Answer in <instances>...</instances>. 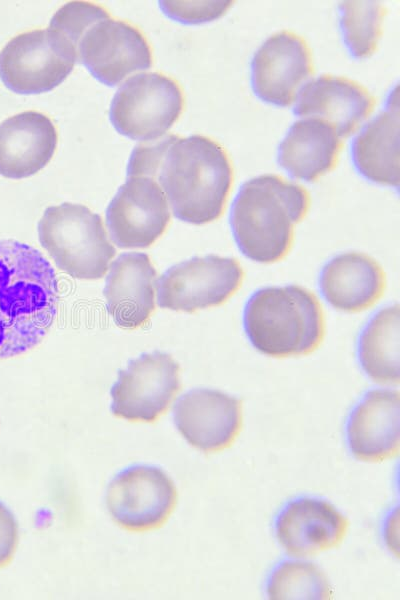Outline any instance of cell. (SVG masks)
I'll use <instances>...</instances> for the list:
<instances>
[{
  "instance_id": "6da1fadb",
  "label": "cell",
  "mask_w": 400,
  "mask_h": 600,
  "mask_svg": "<svg viewBox=\"0 0 400 600\" xmlns=\"http://www.w3.org/2000/svg\"><path fill=\"white\" fill-rule=\"evenodd\" d=\"M157 178L173 215L202 225L222 214L232 183V167L224 149L202 135H167L132 150L126 176Z\"/></svg>"
},
{
  "instance_id": "7a4b0ae2",
  "label": "cell",
  "mask_w": 400,
  "mask_h": 600,
  "mask_svg": "<svg viewBox=\"0 0 400 600\" xmlns=\"http://www.w3.org/2000/svg\"><path fill=\"white\" fill-rule=\"evenodd\" d=\"M58 281L40 251L0 240V358L38 345L57 314Z\"/></svg>"
},
{
  "instance_id": "3957f363",
  "label": "cell",
  "mask_w": 400,
  "mask_h": 600,
  "mask_svg": "<svg viewBox=\"0 0 400 600\" xmlns=\"http://www.w3.org/2000/svg\"><path fill=\"white\" fill-rule=\"evenodd\" d=\"M309 195L274 174L253 177L239 187L229 223L239 251L258 263H272L288 251L293 227L305 215Z\"/></svg>"
},
{
  "instance_id": "277c9868",
  "label": "cell",
  "mask_w": 400,
  "mask_h": 600,
  "mask_svg": "<svg viewBox=\"0 0 400 600\" xmlns=\"http://www.w3.org/2000/svg\"><path fill=\"white\" fill-rule=\"evenodd\" d=\"M243 328L260 353L288 357L314 350L323 337L324 321L317 299L305 288L268 286L247 299Z\"/></svg>"
},
{
  "instance_id": "5b68a950",
  "label": "cell",
  "mask_w": 400,
  "mask_h": 600,
  "mask_svg": "<svg viewBox=\"0 0 400 600\" xmlns=\"http://www.w3.org/2000/svg\"><path fill=\"white\" fill-rule=\"evenodd\" d=\"M37 231L56 266L73 278L103 277L116 254L100 215L82 204L64 202L46 208Z\"/></svg>"
},
{
  "instance_id": "8992f818",
  "label": "cell",
  "mask_w": 400,
  "mask_h": 600,
  "mask_svg": "<svg viewBox=\"0 0 400 600\" xmlns=\"http://www.w3.org/2000/svg\"><path fill=\"white\" fill-rule=\"evenodd\" d=\"M182 108L183 95L173 79L157 72L139 73L117 89L109 120L131 140L154 141L172 127Z\"/></svg>"
},
{
  "instance_id": "52a82bcc",
  "label": "cell",
  "mask_w": 400,
  "mask_h": 600,
  "mask_svg": "<svg viewBox=\"0 0 400 600\" xmlns=\"http://www.w3.org/2000/svg\"><path fill=\"white\" fill-rule=\"evenodd\" d=\"M77 62L75 49L51 29L16 35L0 52V79L17 94H41L61 84Z\"/></svg>"
},
{
  "instance_id": "ba28073f",
  "label": "cell",
  "mask_w": 400,
  "mask_h": 600,
  "mask_svg": "<svg viewBox=\"0 0 400 600\" xmlns=\"http://www.w3.org/2000/svg\"><path fill=\"white\" fill-rule=\"evenodd\" d=\"M243 270L231 257H192L168 268L154 287L161 308L193 312L225 302L240 286Z\"/></svg>"
},
{
  "instance_id": "9c48e42d",
  "label": "cell",
  "mask_w": 400,
  "mask_h": 600,
  "mask_svg": "<svg viewBox=\"0 0 400 600\" xmlns=\"http://www.w3.org/2000/svg\"><path fill=\"white\" fill-rule=\"evenodd\" d=\"M179 388V365L170 354L157 350L142 353L118 371L110 390V409L126 420L153 422L168 408Z\"/></svg>"
},
{
  "instance_id": "30bf717a",
  "label": "cell",
  "mask_w": 400,
  "mask_h": 600,
  "mask_svg": "<svg viewBox=\"0 0 400 600\" xmlns=\"http://www.w3.org/2000/svg\"><path fill=\"white\" fill-rule=\"evenodd\" d=\"M174 483L159 467L129 466L118 472L106 491V506L113 520L131 531L161 526L176 504Z\"/></svg>"
},
{
  "instance_id": "8fae6325",
  "label": "cell",
  "mask_w": 400,
  "mask_h": 600,
  "mask_svg": "<svg viewBox=\"0 0 400 600\" xmlns=\"http://www.w3.org/2000/svg\"><path fill=\"white\" fill-rule=\"evenodd\" d=\"M76 54L77 61L109 87L152 66L151 50L141 32L108 13L88 25L76 44Z\"/></svg>"
},
{
  "instance_id": "7c38bea8",
  "label": "cell",
  "mask_w": 400,
  "mask_h": 600,
  "mask_svg": "<svg viewBox=\"0 0 400 600\" xmlns=\"http://www.w3.org/2000/svg\"><path fill=\"white\" fill-rule=\"evenodd\" d=\"M105 221L117 247L146 248L163 234L170 221L168 201L155 179L126 176L106 208Z\"/></svg>"
},
{
  "instance_id": "4fadbf2b",
  "label": "cell",
  "mask_w": 400,
  "mask_h": 600,
  "mask_svg": "<svg viewBox=\"0 0 400 600\" xmlns=\"http://www.w3.org/2000/svg\"><path fill=\"white\" fill-rule=\"evenodd\" d=\"M178 432L193 447L217 452L230 447L242 427L238 398L210 388H194L180 395L172 409Z\"/></svg>"
},
{
  "instance_id": "5bb4252c",
  "label": "cell",
  "mask_w": 400,
  "mask_h": 600,
  "mask_svg": "<svg viewBox=\"0 0 400 600\" xmlns=\"http://www.w3.org/2000/svg\"><path fill=\"white\" fill-rule=\"evenodd\" d=\"M250 68L251 88L256 97L271 105L287 107L312 73L310 50L298 35L278 32L257 49Z\"/></svg>"
},
{
  "instance_id": "9a60e30c",
  "label": "cell",
  "mask_w": 400,
  "mask_h": 600,
  "mask_svg": "<svg viewBox=\"0 0 400 600\" xmlns=\"http://www.w3.org/2000/svg\"><path fill=\"white\" fill-rule=\"evenodd\" d=\"M348 525L347 518L330 502L315 496H298L277 512L273 530L289 555L303 558L338 546Z\"/></svg>"
},
{
  "instance_id": "2e32d148",
  "label": "cell",
  "mask_w": 400,
  "mask_h": 600,
  "mask_svg": "<svg viewBox=\"0 0 400 600\" xmlns=\"http://www.w3.org/2000/svg\"><path fill=\"white\" fill-rule=\"evenodd\" d=\"M400 396L391 388L367 390L350 410L345 423L349 452L360 461L380 462L400 446Z\"/></svg>"
},
{
  "instance_id": "e0dca14e",
  "label": "cell",
  "mask_w": 400,
  "mask_h": 600,
  "mask_svg": "<svg viewBox=\"0 0 400 600\" xmlns=\"http://www.w3.org/2000/svg\"><path fill=\"white\" fill-rule=\"evenodd\" d=\"M294 102L295 116L323 120L340 138L355 131L374 105L373 97L363 86L331 75L307 81L298 90Z\"/></svg>"
},
{
  "instance_id": "ac0fdd59",
  "label": "cell",
  "mask_w": 400,
  "mask_h": 600,
  "mask_svg": "<svg viewBox=\"0 0 400 600\" xmlns=\"http://www.w3.org/2000/svg\"><path fill=\"white\" fill-rule=\"evenodd\" d=\"M400 111L397 86L382 110L352 139L350 155L359 175L369 182L399 189Z\"/></svg>"
},
{
  "instance_id": "d6986e66",
  "label": "cell",
  "mask_w": 400,
  "mask_h": 600,
  "mask_svg": "<svg viewBox=\"0 0 400 600\" xmlns=\"http://www.w3.org/2000/svg\"><path fill=\"white\" fill-rule=\"evenodd\" d=\"M156 270L142 252L120 254L110 265L103 294L115 324L134 329L144 324L155 309Z\"/></svg>"
},
{
  "instance_id": "ffe728a7",
  "label": "cell",
  "mask_w": 400,
  "mask_h": 600,
  "mask_svg": "<svg viewBox=\"0 0 400 600\" xmlns=\"http://www.w3.org/2000/svg\"><path fill=\"white\" fill-rule=\"evenodd\" d=\"M57 146L53 122L37 111H24L0 124V175L32 176L51 160Z\"/></svg>"
},
{
  "instance_id": "44dd1931",
  "label": "cell",
  "mask_w": 400,
  "mask_h": 600,
  "mask_svg": "<svg viewBox=\"0 0 400 600\" xmlns=\"http://www.w3.org/2000/svg\"><path fill=\"white\" fill-rule=\"evenodd\" d=\"M318 288L322 298L334 309L357 312L381 296L384 274L378 263L367 255L341 253L321 268Z\"/></svg>"
},
{
  "instance_id": "7402d4cb",
  "label": "cell",
  "mask_w": 400,
  "mask_h": 600,
  "mask_svg": "<svg viewBox=\"0 0 400 600\" xmlns=\"http://www.w3.org/2000/svg\"><path fill=\"white\" fill-rule=\"evenodd\" d=\"M340 139L327 122L303 118L290 126L280 142L277 162L291 178L314 181L335 165Z\"/></svg>"
},
{
  "instance_id": "603a6c76",
  "label": "cell",
  "mask_w": 400,
  "mask_h": 600,
  "mask_svg": "<svg viewBox=\"0 0 400 600\" xmlns=\"http://www.w3.org/2000/svg\"><path fill=\"white\" fill-rule=\"evenodd\" d=\"M399 340V305L381 307L364 324L356 342L357 361L366 376L377 383H399Z\"/></svg>"
},
{
  "instance_id": "cb8c5ba5",
  "label": "cell",
  "mask_w": 400,
  "mask_h": 600,
  "mask_svg": "<svg viewBox=\"0 0 400 600\" xmlns=\"http://www.w3.org/2000/svg\"><path fill=\"white\" fill-rule=\"evenodd\" d=\"M264 588L269 599H329L332 596L322 570L310 561L293 556L273 566Z\"/></svg>"
},
{
  "instance_id": "d4e9b609",
  "label": "cell",
  "mask_w": 400,
  "mask_h": 600,
  "mask_svg": "<svg viewBox=\"0 0 400 600\" xmlns=\"http://www.w3.org/2000/svg\"><path fill=\"white\" fill-rule=\"evenodd\" d=\"M384 14L378 1H343L338 5L342 41L353 59H364L375 52Z\"/></svg>"
},
{
  "instance_id": "484cf974",
  "label": "cell",
  "mask_w": 400,
  "mask_h": 600,
  "mask_svg": "<svg viewBox=\"0 0 400 600\" xmlns=\"http://www.w3.org/2000/svg\"><path fill=\"white\" fill-rule=\"evenodd\" d=\"M232 1H159L162 13L184 25H197L220 18Z\"/></svg>"
},
{
  "instance_id": "4316f807",
  "label": "cell",
  "mask_w": 400,
  "mask_h": 600,
  "mask_svg": "<svg viewBox=\"0 0 400 600\" xmlns=\"http://www.w3.org/2000/svg\"><path fill=\"white\" fill-rule=\"evenodd\" d=\"M18 541V524L9 508L0 502V567L9 562Z\"/></svg>"
}]
</instances>
